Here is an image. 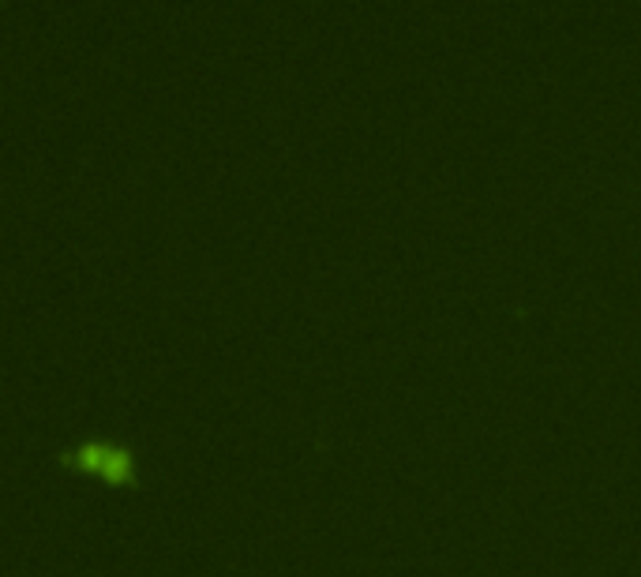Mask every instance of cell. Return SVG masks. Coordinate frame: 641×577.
<instances>
[{"mask_svg":"<svg viewBox=\"0 0 641 577\" xmlns=\"http://www.w3.org/2000/svg\"><path fill=\"white\" fill-rule=\"evenodd\" d=\"M53 461L83 476H98L113 488H143V469H139V454H135L132 439L120 435H105V431H90L79 435L72 443L53 450Z\"/></svg>","mask_w":641,"mask_h":577,"instance_id":"6da1fadb","label":"cell"}]
</instances>
